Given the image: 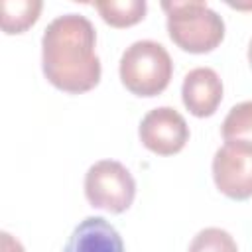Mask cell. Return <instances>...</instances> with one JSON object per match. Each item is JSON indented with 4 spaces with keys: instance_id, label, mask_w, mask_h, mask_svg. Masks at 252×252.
<instances>
[{
    "instance_id": "cell-1",
    "label": "cell",
    "mask_w": 252,
    "mask_h": 252,
    "mask_svg": "<svg viewBox=\"0 0 252 252\" xmlns=\"http://www.w3.org/2000/svg\"><path fill=\"white\" fill-rule=\"evenodd\" d=\"M96 32L81 14H65L49 22L41 37V67L45 79L59 91L81 94L100 81V61L94 51Z\"/></svg>"
},
{
    "instance_id": "cell-2",
    "label": "cell",
    "mask_w": 252,
    "mask_h": 252,
    "mask_svg": "<svg viewBox=\"0 0 252 252\" xmlns=\"http://www.w3.org/2000/svg\"><path fill=\"white\" fill-rule=\"evenodd\" d=\"M171 41L189 53H209L224 37L222 18L205 2H161Z\"/></svg>"
},
{
    "instance_id": "cell-3",
    "label": "cell",
    "mask_w": 252,
    "mask_h": 252,
    "mask_svg": "<svg viewBox=\"0 0 252 252\" xmlns=\"http://www.w3.org/2000/svg\"><path fill=\"white\" fill-rule=\"evenodd\" d=\"M171 75L173 61L158 41H134L120 57V81L136 96H156L163 93Z\"/></svg>"
},
{
    "instance_id": "cell-4",
    "label": "cell",
    "mask_w": 252,
    "mask_h": 252,
    "mask_svg": "<svg viewBox=\"0 0 252 252\" xmlns=\"http://www.w3.org/2000/svg\"><path fill=\"white\" fill-rule=\"evenodd\" d=\"M85 197L94 209L124 213L136 197V181L120 161L100 159L85 175Z\"/></svg>"
},
{
    "instance_id": "cell-5",
    "label": "cell",
    "mask_w": 252,
    "mask_h": 252,
    "mask_svg": "<svg viewBox=\"0 0 252 252\" xmlns=\"http://www.w3.org/2000/svg\"><path fill=\"white\" fill-rule=\"evenodd\" d=\"M213 179L217 189L234 201L252 197V146L244 142H226L215 152Z\"/></svg>"
},
{
    "instance_id": "cell-6",
    "label": "cell",
    "mask_w": 252,
    "mask_h": 252,
    "mask_svg": "<svg viewBox=\"0 0 252 252\" xmlns=\"http://www.w3.org/2000/svg\"><path fill=\"white\" fill-rule=\"evenodd\" d=\"M140 142L158 156H173L181 152L189 140L185 118L171 106L150 110L140 122Z\"/></svg>"
},
{
    "instance_id": "cell-7",
    "label": "cell",
    "mask_w": 252,
    "mask_h": 252,
    "mask_svg": "<svg viewBox=\"0 0 252 252\" xmlns=\"http://www.w3.org/2000/svg\"><path fill=\"white\" fill-rule=\"evenodd\" d=\"M181 98L185 108L197 116L205 118L215 114L222 100V81L211 67H197L191 69L181 87Z\"/></svg>"
},
{
    "instance_id": "cell-8",
    "label": "cell",
    "mask_w": 252,
    "mask_h": 252,
    "mask_svg": "<svg viewBox=\"0 0 252 252\" xmlns=\"http://www.w3.org/2000/svg\"><path fill=\"white\" fill-rule=\"evenodd\" d=\"M63 252H124V242L108 220L87 217L73 228Z\"/></svg>"
},
{
    "instance_id": "cell-9",
    "label": "cell",
    "mask_w": 252,
    "mask_h": 252,
    "mask_svg": "<svg viewBox=\"0 0 252 252\" xmlns=\"http://www.w3.org/2000/svg\"><path fill=\"white\" fill-rule=\"evenodd\" d=\"M43 4L39 0H4L2 2V30L4 33H22L39 18Z\"/></svg>"
},
{
    "instance_id": "cell-10",
    "label": "cell",
    "mask_w": 252,
    "mask_h": 252,
    "mask_svg": "<svg viewBox=\"0 0 252 252\" xmlns=\"http://www.w3.org/2000/svg\"><path fill=\"white\" fill-rule=\"evenodd\" d=\"M100 18L112 28H128L144 20L146 2L144 0H108L94 4Z\"/></svg>"
},
{
    "instance_id": "cell-11",
    "label": "cell",
    "mask_w": 252,
    "mask_h": 252,
    "mask_svg": "<svg viewBox=\"0 0 252 252\" xmlns=\"http://www.w3.org/2000/svg\"><path fill=\"white\" fill-rule=\"evenodd\" d=\"M224 142H244L252 146V100L234 104L222 122Z\"/></svg>"
},
{
    "instance_id": "cell-12",
    "label": "cell",
    "mask_w": 252,
    "mask_h": 252,
    "mask_svg": "<svg viewBox=\"0 0 252 252\" xmlns=\"http://www.w3.org/2000/svg\"><path fill=\"white\" fill-rule=\"evenodd\" d=\"M187 252H238V246L226 230L209 226L193 236Z\"/></svg>"
},
{
    "instance_id": "cell-13",
    "label": "cell",
    "mask_w": 252,
    "mask_h": 252,
    "mask_svg": "<svg viewBox=\"0 0 252 252\" xmlns=\"http://www.w3.org/2000/svg\"><path fill=\"white\" fill-rule=\"evenodd\" d=\"M0 252H24V246L8 232H2V246Z\"/></svg>"
},
{
    "instance_id": "cell-14",
    "label": "cell",
    "mask_w": 252,
    "mask_h": 252,
    "mask_svg": "<svg viewBox=\"0 0 252 252\" xmlns=\"http://www.w3.org/2000/svg\"><path fill=\"white\" fill-rule=\"evenodd\" d=\"M248 61H250V65H252V39H250V43H248Z\"/></svg>"
}]
</instances>
